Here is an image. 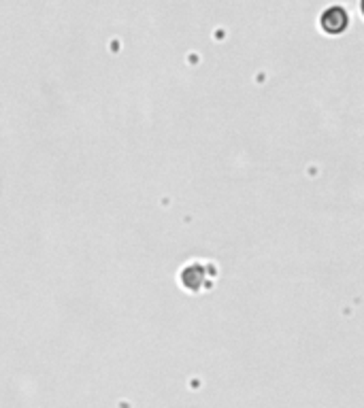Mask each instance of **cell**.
<instances>
[{
  "label": "cell",
  "instance_id": "6da1fadb",
  "mask_svg": "<svg viewBox=\"0 0 364 408\" xmlns=\"http://www.w3.org/2000/svg\"><path fill=\"white\" fill-rule=\"evenodd\" d=\"M347 11L343 7H330L322 13V28L328 32V34H339L347 28Z\"/></svg>",
  "mask_w": 364,
  "mask_h": 408
}]
</instances>
